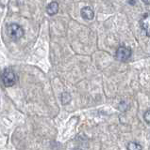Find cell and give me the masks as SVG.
<instances>
[{
	"instance_id": "9",
	"label": "cell",
	"mask_w": 150,
	"mask_h": 150,
	"mask_svg": "<svg viewBox=\"0 0 150 150\" xmlns=\"http://www.w3.org/2000/svg\"><path fill=\"white\" fill-rule=\"evenodd\" d=\"M144 118L145 122H146L147 124H150V110L145 112V114L144 115Z\"/></svg>"
},
{
	"instance_id": "10",
	"label": "cell",
	"mask_w": 150,
	"mask_h": 150,
	"mask_svg": "<svg viewBox=\"0 0 150 150\" xmlns=\"http://www.w3.org/2000/svg\"><path fill=\"white\" fill-rule=\"evenodd\" d=\"M144 3V4H146V5H150V0H143Z\"/></svg>"
},
{
	"instance_id": "6",
	"label": "cell",
	"mask_w": 150,
	"mask_h": 150,
	"mask_svg": "<svg viewBox=\"0 0 150 150\" xmlns=\"http://www.w3.org/2000/svg\"><path fill=\"white\" fill-rule=\"evenodd\" d=\"M58 11H59V4L57 2H51L47 6V8H46V12L51 16L56 14Z\"/></svg>"
},
{
	"instance_id": "3",
	"label": "cell",
	"mask_w": 150,
	"mask_h": 150,
	"mask_svg": "<svg viewBox=\"0 0 150 150\" xmlns=\"http://www.w3.org/2000/svg\"><path fill=\"white\" fill-rule=\"evenodd\" d=\"M131 56V50L128 47L121 46L116 51V58L120 61H126L130 58Z\"/></svg>"
},
{
	"instance_id": "2",
	"label": "cell",
	"mask_w": 150,
	"mask_h": 150,
	"mask_svg": "<svg viewBox=\"0 0 150 150\" xmlns=\"http://www.w3.org/2000/svg\"><path fill=\"white\" fill-rule=\"evenodd\" d=\"M2 82L6 87L12 86L16 83V75L11 69H5L2 73Z\"/></svg>"
},
{
	"instance_id": "8",
	"label": "cell",
	"mask_w": 150,
	"mask_h": 150,
	"mask_svg": "<svg viewBox=\"0 0 150 150\" xmlns=\"http://www.w3.org/2000/svg\"><path fill=\"white\" fill-rule=\"evenodd\" d=\"M62 101L63 104H67V103H69L70 101H71V96H70L69 94L66 93V92L62 93Z\"/></svg>"
},
{
	"instance_id": "1",
	"label": "cell",
	"mask_w": 150,
	"mask_h": 150,
	"mask_svg": "<svg viewBox=\"0 0 150 150\" xmlns=\"http://www.w3.org/2000/svg\"><path fill=\"white\" fill-rule=\"evenodd\" d=\"M24 29L17 23H11L8 26V35L12 40H17L24 36Z\"/></svg>"
},
{
	"instance_id": "5",
	"label": "cell",
	"mask_w": 150,
	"mask_h": 150,
	"mask_svg": "<svg viewBox=\"0 0 150 150\" xmlns=\"http://www.w3.org/2000/svg\"><path fill=\"white\" fill-rule=\"evenodd\" d=\"M80 13L82 18L85 19V20H93V17H95V12L90 7H84L83 8H81Z\"/></svg>"
},
{
	"instance_id": "4",
	"label": "cell",
	"mask_w": 150,
	"mask_h": 150,
	"mask_svg": "<svg viewBox=\"0 0 150 150\" xmlns=\"http://www.w3.org/2000/svg\"><path fill=\"white\" fill-rule=\"evenodd\" d=\"M141 27L145 32L147 36H150V14H145V15L141 19L140 21Z\"/></svg>"
},
{
	"instance_id": "7",
	"label": "cell",
	"mask_w": 150,
	"mask_h": 150,
	"mask_svg": "<svg viewBox=\"0 0 150 150\" xmlns=\"http://www.w3.org/2000/svg\"><path fill=\"white\" fill-rule=\"evenodd\" d=\"M126 148H128V150H140V149H142L143 147L141 146V145L137 143H134V142H130L128 144V146H126Z\"/></svg>"
}]
</instances>
